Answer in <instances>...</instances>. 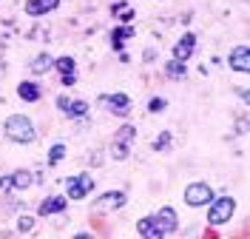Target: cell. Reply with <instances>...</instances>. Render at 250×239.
I'll list each match as a JSON object with an SVG mask.
<instances>
[{"label": "cell", "mask_w": 250, "mask_h": 239, "mask_svg": "<svg viewBox=\"0 0 250 239\" xmlns=\"http://www.w3.org/2000/svg\"><path fill=\"white\" fill-rule=\"evenodd\" d=\"M3 134L17 145H29V143L37 140V128H34V123H31L26 114H12V117H6Z\"/></svg>", "instance_id": "obj_1"}, {"label": "cell", "mask_w": 250, "mask_h": 239, "mask_svg": "<svg viewBox=\"0 0 250 239\" xmlns=\"http://www.w3.org/2000/svg\"><path fill=\"white\" fill-rule=\"evenodd\" d=\"M137 140V128L131 126V123H125L123 128H117V134H114V143H111V157L117 159V162H123V159L131 157V143Z\"/></svg>", "instance_id": "obj_2"}, {"label": "cell", "mask_w": 250, "mask_h": 239, "mask_svg": "<svg viewBox=\"0 0 250 239\" xmlns=\"http://www.w3.org/2000/svg\"><path fill=\"white\" fill-rule=\"evenodd\" d=\"M233 211H236V199L233 196H213V202L208 205V222L210 225L230 222Z\"/></svg>", "instance_id": "obj_3"}, {"label": "cell", "mask_w": 250, "mask_h": 239, "mask_svg": "<svg viewBox=\"0 0 250 239\" xmlns=\"http://www.w3.org/2000/svg\"><path fill=\"white\" fill-rule=\"evenodd\" d=\"M94 191V176L91 174H74L65 179V199H85Z\"/></svg>", "instance_id": "obj_4"}, {"label": "cell", "mask_w": 250, "mask_h": 239, "mask_svg": "<svg viewBox=\"0 0 250 239\" xmlns=\"http://www.w3.org/2000/svg\"><path fill=\"white\" fill-rule=\"evenodd\" d=\"M182 196H185V202L190 208H205V205H210V202H213V196H216V194H213V188H210L208 182H190Z\"/></svg>", "instance_id": "obj_5"}, {"label": "cell", "mask_w": 250, "mask_h": 239, "mask_svg": "<svg viewBox=\"0 0 250 239\" xmlns=\"http://www.w3.org/2000/svg\"><path fill=\"white\" fill-rule=\"evenodd\" d=\"M57 109H60V114L68 117V120H83V117H88V111H91V106H88L85 100H80V97H65V94L57 97Z\"/></svg>", "instance_id": "obj_6"}, {"label": "cell", "mask_w": 250, "mask_h": 239, "mask_svg": "<svg viewBox=\"0 0 250 239\" xmlns=\"http://www.w3.org/2000/svg\"><path fill=\"white\" fill-rule=\"evenodd\" d=\"M97 103L108 114H114V117H128L131 114V97L123 94V91H117V94H100Z\"/></svg>", "instance_id": "obj_7"}, {"label": "cell", "mask_w": 250, "mask_h": 239, "mask_svg": "<svg viewBox=\"0 0 250 239\" xmlns=\"http://www.w3.org/2000/svg\"><path fill=\"white\" fill-rule=\"evenodd\" d=\"M193 51H196V34L193 32H185L176 43H173V60H182L188 63L190 57H193Z\"/></svg>", "instance_id": "obj_8"}, {"label": "cell", "mask_w": 250, "mask_h": 239, "mask_svg": "<svg viewBox=\"0 0 250 239\" xmlns=\"http://www.w3.org/2000/svg\"><path fill=\"white\" fill-rule=\"evenodd\" d=\"M125 202H128L125 191H105L103 196H97L94 208L97 211H120V208H125Z\"/></svg>", "instance_id": "obj_9"}, {"label": "cell", "mask_w": 250, "mask_h": 239, "mask_svg": "<svg viewBox=\"0 0 250 239\" xmlns=\"http://www.w3.org/2000/svg\"><path fill=\"white\" fill-rule=\"evenodd\" d=\"M154 219H156V225L165 231V237L179 231V217H176V211H173L171 205H162V208L154 214Z\"/></svg>", "instance_id": "obj_10"}, {"label": "cell", "mask_w": 250, "mask_h": 239, "mask_svg": "<svg viewBox=\"0 0 250 239\" xmlns=\"http://www.w3.org/2000/svg\"><path fill=\"white\" fill-rule=\"evenodd\" d=\"M228 65L233 68V71H239V74H248V68H250V51L248 46L242 43V46H236L230 48V54H228Z\"/></svg>", "instance_id": "obj_11"}, {"label": "cell", "mask_w": 250, "mask_h": 239, "mask_svg": "<svg viewBox=\"0 0 250 239\" xmlns=\"http://www.w3.org/2000/svg\"><path fill=\"white\" fill-rule=\"evenodd\" d=\"M65 208H68V199L60 196V194H54V196H46V199L37 205V214H40V217H54V214H62Z\"/></svg>", "instance_id": "obj_12"}, {"label": "cell", "mask_w": 250, "mask_h": 239, "mask_svg": "<svg viewBox=\"0 0 250 239\" xmlns=\"http://www.w3.org/2000/svg\"><path fill=\"white\" fill-rule=\"evenodd\" d=\"M137 231H140L142 239H165V231L156 225L154 217H142L140 222H137Z\"/></svg>", "instance_id": "obj_13"}, {"label": "cell", "mask_w": 250, "mask_h": 239, "mask_svg": "<svg viewBox=\"0 0 250 239\" xmlns=\"http://www.w3.org/2000/svg\"><path fill=\"white\" fill-rule=\"evenodd\" d=\"M57 6H60V0H26V15L43 17L48 12H54Z\"/></svg>", "instance_id": "obj_14"}, {"label": "cell", "mask_w": 250, "mask_h": 239, "mask_svg": "<svg viewBox=\"0 0 250 239\" xmlns=\"http://www.w3.org/2000/svg\"><path fill=\"white\" fill-rule=\"evenodd\" d=\"M17 97L23 103H37L43 97V88L37 83H31V80H23V83H17Z\"/></svg>", "instance_id": "obj_15"}, {"label": "cell", "mask_w": 250, "mask_h": 239, "mask_svg": "<svg viewBox=\"0 0 250 239\" xmlns=\"http://www.w3.org/2000/svg\"><path fill=\"white\" fill-rule=\"evenodd\" d=\"M51 68H54V57H51L48 51H40V54H37V57L29 63V71H31V74H48Z\"/></svg>", "instance_id": "obj_16"}, {"label": "cell", "mask_w": 250, "mask_h": 239, "mask_svg": "<svg viewBox=\"0 0 250 239\" xmlns=\"http://www.w3.org/2000/svg\"><path fill=\"white\" fill-rule=\"evenodd\" d=\"M131 37H134V26H117L111 32V48L114 51H123L125 40H131Z\"/></svg>", "instance_id": "obj_17"}, {"label": "cell", "mask_w": 250, "mask_h": 239, "mask_svg": "<svg viewBox=\"0 0 250 239\" xmlns=\"http://www.w3.org/2000/svg\"><path fill=\"white\" fill-rule=\"evenodd\" d=\"M9 176H12V191H26V188H31V182H34L31 171H26V168H17Z\"/></svg>", "instance_id": "obj_18"}, {"label": "cell", "mask_w": 250, "mask_h": 239, "mask_svg": "<svg viewBox=\"0 0 250 239\" xmlns=\"http://www.w3.org/2000/svg\"><path fill=\"white\" fill-rule=\"evenodd\" d=\"M165 74H168V77L171 80H185L188 77V63H182V60H168V63H165Z\"/></svg>", "instance_id": "obj_19"}, {"label": "cell", "mask_w": 250, "mask_h": 239, "mask_svg": "<svg viewBox=\"0 0 250 239\" xmlns=\"http://www.w3.org/2000/svg\"><path fill=\"white\" fill-rule=\"evenodd\" d=\"M54 68L60 71V77H65V74H77V60L74 57H54Z\"/></svg>", "instance_id": "obj_20"}, {"label": "cell", "mask_w": 250, "mask_h": 239, "mask_svg": "<svg viewBox=\"0 0 250 239\" xmlns=\"http://www.w3.org/2000/svg\"><path fill=\"white\" fill-rule=\"evenodd\" d=\"M111 15H114V17H120V20H123L125 26H128V23L134 20V9H128V3H125V0H117V3L111 6Z\"/></svg>", "instance_id": "obj_21"}, {"label": "cell", "mask_w": 250, "mask_h": 239, "mask_svg": "<svg viewBox=\"0 0 250 239\" xmlns=\"http://www.w3.org/2000/svg\"><path fill=\"white\" fill-rule=\"evenodd\" d=\"M62 159H65V145H62V143H54L51 148H48V157H46L48 168H54V165H60Z\"/></svg>", "instance_id": "obj_22"}, {"label": "cell", "mask_w": 250, "mask_h": 239, "mask_svg": "<svg viewBox=\"0 0 250 239\" xmlns=\"http://www.w3.org/2000/svg\"><path fill=\"white\" fill-rule=\"evenodd\" d=\"M151 148H154V151H159V154H162V151H168V148H171V131L156 134V140L151 143Z\"/></svg>", "instance_id": "obj_23"}, {"label": "cell", "mask_w": 250, "mask_h": 239, "mask_svg": "<svg viewBox=\"0 0 250 239\" xmlns=\"http://www.w3.org/2000/svg\"><path fill=\"white\" fill-rule=\"evenodd\" d=\"M17 231H20V234H31V231H34V217H29V214L17 217Z\"/></svg>", "instance_id": "obj_24"}, {"label": "cell", "mask_w": 250, "mask_h": 239, "mask_svg": "<svg viewBox=\"0 0 250 239\" xmlns=\"http://www.w3.org/2000/svg\"><path fill=\"white\" fill-rule=\"evenodd\" d=\"M165 109H168V100L165 97H151L148 100V111L151 114H159V111H165Z\"/></svg>", "instance_id": "obj_25"}, {"label": "cell", "mask_w": 250, "mask_h": 239, "mask_svg": "<svg viewBox=\"0 0 250 239\" xmlns=\"http://www.w3.org/2000/svg\"><path fill=\"white\" fill-rule=\"evenodd\" d=\"M0 191H3V194H9V191H12V176H9V174H3V176H0Z\"/></svg>", "instance_id": "obj_26"}, {"label": "cell", "mask_w": 250, "mask_h": 239, "mask_svg": "<svg viewBox=\"0 0 250 239\" xmlns=\"http://www.w3.org/2000/svg\"><path fill=\"white\" fill-rule=\"evenodd\" d=\"M60 83L62 86H74L77 83V74H65V77H60Z\"/></svg>", "instance_id": "obj_27"}, {"label": "cell", "mask_w": 250, "mask_h": 239, "mask_svg": "<svg viewBox=\"0 0 250 239\" xmlns=\"http://www.w3.org/2000/svg\"><path fill=\"white\" fill-rule=\"evenodd\" d=\"M74 239H94V234H88V231H80V234H77Z\"/></svg>", "instance_id": "obj_28"}]
</instances>
